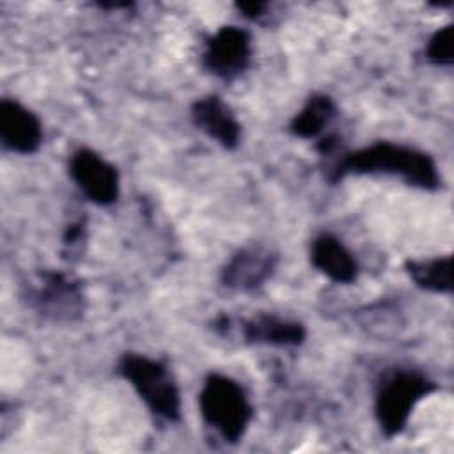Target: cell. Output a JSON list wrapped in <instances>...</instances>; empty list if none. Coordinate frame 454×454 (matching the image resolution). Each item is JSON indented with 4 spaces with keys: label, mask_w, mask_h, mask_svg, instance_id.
Segmentation results:
<instances>
[{
    "label": "cell",
    "mask_w": 454,
    "mask_h": 454,
    "mask_svg": "<svg viewBox=\"0 0 454 454\" xmlns=\"http://www.w3.org/2000/svg\"><path fill=\"white\" fill-rule=\"evenodd\" d=\"M348 174L397 176L422 190H436L440 186L436 163L427 153L392 142H376L344 154L332 170V181H339Z\"/></svg>",
    "instance_id": "1"
},
{
    "label": "cell",
    "mask_w": 454,
    "mask_h": 454,
    "mask_svg": "<svg viewBox=\"0 0 454 454\" xmlns=\"http://www.w3.org/2000/svg\"><path fill=\"white\" fill-rule=\"evenodd\" d=\"M117 371L156 417L168 422L181 419L179 388L161 362L138 353H126L121 356Z\"/></svg>",
    "instance_id": "2"
},
{
    "label": "cell",
    "mask_w": 454,
    "mask_h": 454,
    "mask_svg": "<svg viewBox=\"0 0 454 454\" xmlns=\"http://www.w3.org/2000/svg\"><path fill=\"white\" fill-rule=\"evenodd\" d=\"M202 419L225 442L236 443L252 420V406L238 381L223 374H209L199 394Z\"/></svg>",
    "instance_id": "3"
},
{
    "label": "cell",
    "mask_w": 454,
    "mask_h": 454,
    "mask_svg": "<svg viewBox=\"0 0 454 454\" xmlns=\"http://www.w3.org/2000/svg\"><path fill=\"white\" fill-rule=\"evenodd\" d=\"M436 385L420 372L395 371L383 380L374 401V413L385 436L399 434L415 406L429 395Z\"/></svg>",
    "instance_id": "4"
},
{
    "label": "cell",
    "mask_w": 454,
    "mask_h": 454,
    "mask_svg": "<svg viewBox=\"0 0 454 454\" xmlns=\"http://www.w3.org/2000/svg\"><path fill=\"white\" fill-rule=\"evenodd\" d=\"M250 55V34L241 27L227 25L218 28L207 41L202 64L211 74L222 80H232L248 67Z\"/></svg>",
    "instance_id": "5"
},
{
    "label": "cell",
    "mask_w": 454,
    "mask_h": 454,
    "mask_svg": "<svg viewBox=\"0 0 454 454\" xmlns=\"http://www.w3.org/2000/svg\"><path fill=\"white\" fill-rule=\"evenodd\" d=\"M28 303L51 319H73L82 310V293L76 282L59 271H44L28 286Z\"/></svg>",
    "instance_id": "6"
},
{
    "label": "cell",
    "mask_w": 454,
    "mask_h": 454,
    "mask_svg": "<svg viewBox=\"0 0 454 454\" xmlns=\"http://www.w3.org/2000/svg\"><path fill=\"white\" fill-rule=\"evenodd\" d=\"M69 174L83 195L98 206L114 204L119 197L117 168L90 149H78L69 160Z\"/></svg>",
    "instance_id": "7"
},
{
    "label": "cell",
    "mask_w": 454,
    "mask_h": 454,
    "mask_svg": "<svg viewBox=\"0 0 454 454\" xmlns=\"http://www.w3.org/2000/svg\"><path fill=\"white\" fill-rule=\"evenodd\" d=\"M0 140L12 153H35L43 142L41 121L14 99L0 101Z\"/></svg>",
    "instance_id": "8"
},
{
    "label": "cell",
    "mask_w": 454,
    "mask_h": 454,
    "mask_svg": "<svg viewBox=\"0 0 454 454\" xmlns=\"http://www.w3.org/2000/svg\"><path fill=\"white\" fill-rule=\"evenodd\" d=\"M277 266V255L262 247L238 250L222 270L223 286L238 291H252L262 286Z\"/></svg>",
    "instance_id": "9"
},
{
    "label": "cell",
    "mask_w": 454,
    "mask_h": 454,
    "mask_svg": "<svg viewBox=\"0 0 454 454\" xmlns=\"http://www.w3.org/2000/svg\"><path fill=\"white\" fill-rule=\"evenodd\" d=\"M192 119L200 131L215 138L222 147L234 149L239 144L241 126L232 110L218 96L209 94L199 98L192 105Z\"/></svg>",
    "instance_id": "10"
},
{
    "label": "cell",
    "mask_w": 454,
    "mask_h": 454,
    "mask_svg": "<svg viewBox=\"0 0 454 454\" xmlns=\"http://www.w3.org/2000/svg\"><path fill=\"white\" fill-rule=\"evenodd\" d=\"M310 261L316 270L339 284H349L358 275L353 254L332 234H319L310 247Z\"/></svg>",
    "instance_id": "11"
},
{
    "label": "cell",
    "mask_w": 454,
    "mask_h": 454,
    "mask_svg": "<svg viewBox=\"0 0 454 454\" xmlns=\"http://www.w3.org/2000/svg\"><path fill=\"white\" fill-rule=\"evenodd\" d=\"M241 330L247 342L271 346H298L305 340L307 335L301 323L273 314H257L243 321Z\"/></svg>",
    "instance_id": "12"
},
{
    "label": "cell",
    "mask_w": 454,
    "mask_h": 454,
    "mask_svg": "<svg viewBox=\"0 0 454 454\" xmlns=\"http://www.w3.org/2000/svg\"><path fill=\"white\" fill-rule=\"evenodd\" d=\"M335 115V105L326 94H312L291 121V133L300 138L317 137Z\"/></svg>",
    "instance_id": "13"
},
{
    "label": "cell",
    "mask_w": 454,
    "mask_h": 454,
    "mask_svg": "<svg viewBox=\"0 0 454 454\" xmlns=\"http://www.w3.org/2000/svg\"><path fill=\"white\" fill-rule=\"evenodd\" d=\"M406 271L410 273L411 280L426 291H433V293H450L452 291V259H450V255L408 261Z\"/></svg>",
    "instance_id": "14"
},
{
    "label": "cell",
    "mask_w": 454,
    "mask_h": 454,
    "mask_svg": "<svg viewBox=\"0 0 454 454\" xmlns=\"http://www.w3.org/2000/svg\"><path fill=\"white\" fill-rule=\"evenodd\" d=\"M427 60L438 66H450L454 60V43H452V25L438 28L431 39L427 41L426 48Z\"/></svg>",
    "instance_id": "15"
},
{
    "label": "cell",
    "mask_w": 454,
    "mask_h": 454,
    "mask_svg": "<svg viewBox=\"0 0 454 454\" xmlns=\"http://www.w3.org/2000/svg\"><path fill=\"white\" fill-rule=\"evenodd\" d=\"M247 18H259L262 14V11L266 9V4L264 2H241L236 5Z\"/></svg>",
    "instance_id": "16"
}]
</instances>
